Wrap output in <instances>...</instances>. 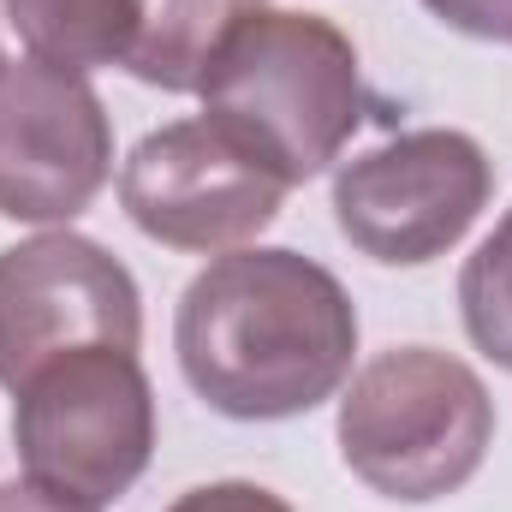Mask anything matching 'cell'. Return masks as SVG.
Returning a JSON list of instances; mask_svg holds the SVG:
<instances>
[{
  "instance_id": "1",
  "label": "cell",
  "mask_w": 512,
  "mask_h": 512,
  "mask_svg": "<svg viewBox=\"0 0 512 512\" xmlns=\"http://www.w3.org/2000/svg\"><path fill=\"white\" fill-rule=\"evenodd\" d=\"M173 352L209 411L233 423H286L346 387L358 304L316 256L245 245L185 286Z\"/></svg>"
},
{
  "instance_id": "2",
  "label": "cell",
  "mask_w": 512,
  "mask_h": 512,
  "mask_svg": "<svg viewBox=\"0 0 512 512\" xmlns=\"http://www.w3.org/2000/svg\"><path fill=\"white\" fill-rule=\"evenodd\" d=\"M203 120L245 143L286 185L340 161L370 114L364 66L334 18L256 0L203 66Z\"/></svg>"
},
{
  "instance_id": "3",
  "label": "cell",
  "mask_w": 512,
  "mask_h": 512,
  "mask_svg": "<svg viewBox=\"0 0 512 512\" xmlns=\"http://www.w3.org/2000/svg\"><path fill=\"white\" fill-rule=\"evenodd\" d=\"M334 441L364 489L429 507L483 471L495 447V399L465 358L435 346H393L340 393Z\"/></svg>"
},
{
  "instance_id": "4",
  "label": "cell",
  "mask_w": 512,
  "mask_h": 512,
  "mask_svg": "<svg viewBox=\"0 0 512 512\" xmlns=\"http://www.w3.org/2000/svg\"><path fill=\"white\" fill-rule=\"evenodd\" d=\"M12 447L24 477L114 507L155 459V387L126 346H78L12 387Z\"/></svg>"
},
{
  "instance_id": "5",
  "label": "cell",
  "mask_w": 512,
  "mask_h": 512,
  "mask_svg": "<svg viewBox=\"0 0 512 512\" xmlns=\"http://www.w3.org/2000/svg\"><path fill=\"white\" fill-rule=\"evenodd\" d=\"M495 161L471 131L417 126L376 149L340 161L334 173V221L382 268H423L447 256L489 209Z\"/></svg>"
},
{
  "instance_id": "6",
  "label": "cell",
  "mask_w": 512,
  "mask_h": 512,
  "mask_svg": "<svg viewBox=\"0 0 512 512\" xmlns=\"http://www.w3.org/2000/svg\"><path fill=\"white\" fill-rule=\"evenodd\" d=\"M286 179L262 167L215 120H173L137 137L120 167V209L167 251L227 256L256 245L286 203Z\"/></svg>"
},
{
  "instance_id": "7",
  "label": "cell",
  "mask_w": 512,
  "mask_h": 512,
  "mask_svg": "<svg viewBox=\"0 0 512 512\" xmlns=\"http://www.w3.org/2000/svg\"><path fill=\"white\" fill-rule=\"evenodd\" d=\"M78 346H143V298L120 256L72 227L0 251V387Z\"/></svg>"
},
{
  "instance_id": "8",
  "label": "cell",
  "mask_w": 512,
  "mask_h": 512,
  "mask_svg": "<svg viewBox=\"0 0 512 512\" xmlns=\"http://www.w3.org/2000/svg\"><path fill=\"white\" fill-rule=\"evenodd\" d=\"M114 173V120L84 72L0 60V221L66 227Z\"/></svg>"
},
{
  "instance_id": "9",
  "label": "cell",
  "mask_w": 512,
  "mask_h": 512,
  "mask_svg": "<svg viewBox=\"0 0 512 512\" xmlns=\"http://www.w3.org/2000/svg\"><path fill=\"white\" fill-rule=\"evenodd\" d=\"M6 18L30 60L66 72L126 66L143 30V0H6Z\"/></svg>"
},
{
  "instance_id": "10",
  "label": "cell",
  "mask_w": 512,
  "mask_h": 512,
  "mask_svg": "<svg viewBox=\"0 0 512 512\" xmlns=\"http://www.w3.org/2000/svg\"><path fill=\"white\" fill-rule=\"evenodd\" d=\"M251 6L256 0H143V30H137L126 72L149 90L191 96L203 84L209 54Z\"/></svg>"
},
{
  "instance_id": "11",
  "label": "cell",
  "mask_w": 512,
  "mask_h": 512,
  "mask_svg": "<svg viewBox=\"0 0 512 512\" xmlns=\"http://www.w3.org/2000/svg\"><path fill=\"white\" fill-rule=\"evenodd\" d=\"M459 316H465V334L471 346L512 370V209L495 221V233L465 256V274H459Z\"/></svg>"
},
{
  "instance_id": "12",
  "label": "cell",
  "mask_w": 512,
  "mask_h": 512,
  "mask_svg": "<svg viewBox=\"0 0 512 512\" xmlns=\"http://www.w3.org/2000/svg\"><path fill=\"white\" fill-rule=\"evenodd\" d=\"M167 512H292L274 489L245 483V477H227V483H203V489H185Z\"/></svg>"
},
{
  "instance_id": "13",
  "label": "cell",
  "mask_w": 512,
  "mask_h": 512,
  "mask_svg": "<svg viewBox=\"0 0 512 512\" xmlns=\"http://www.w3.org/2000/svg\"><path fill=\"white\" fill-rule=\"evenodd\" d=\"M447 30L477 36V42H501L512 48V0H423Z\"/></svg>"
},
{
  "instance_id": "14",
  "label": "cell",
  "mask_w": 512,
  "mask_h": 512,
  "mask_svg": "<svg viewBox=\"0 0 512 512\" xmlns=\"http://www.w3.org/2000/svg\"><path fill=\"white\" fill-rule=\"evenodd\" d=\"M0 512H102V507L66 501V495H54V489H42V483L18 477V483H0Z\"/></svg>"
}]
</instances>
